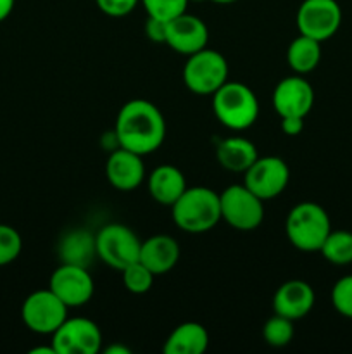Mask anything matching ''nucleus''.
<instances>
[{
  "label": "nucleus",
  "mask_w": 352,
  "mask_h": 354,
  "mask_svg": "<svg viewBox=\"0 0 352 354\" xmlns=\"http://www.w3.org/2000/svg\"><path fill=\"white\" fill-rule=\"evenodd\" d=\"M119 147L145 156L157 151L166 138V120L155 104L135 99L119 109L114 127Z\"/></svg>",
  "instance_id": "1"
},
{
  "label": "nucleus",
  "mask_w": 352,
  "mask_h": 354,
  "mask_svg": "<svg viewBox=\"0 0 352 354\" xmlns=\"http://www.w3.org/2000/svg\"><path fill=\"white\" fill-rule=\"evenodd\" d=\"M171 211L176 227L186 234H204L221 221L219 194L209 187H186Z\"/></svg>",
  "instance_id": "2"
},
{
  "label": "nucleus",
  "mask_w": 352,
  "mask_h": 354,
  "mask_svg": "<svg viewBox=\"0 0 352 354\" xmlns=\"http://www.w3.org/2000/svg\"><path fill=\"white\" fill-rule=\"evenodd\" d=\"M285 232L290 244L295 249L304 252H320L331 232V221L324 207L306 201L292 207L286 216Z\"/></svg>",
  "instance_id": "3"
},
{
  "label": "nucleus",
  "mask_w": 352,
  "mask_h": 354,
  "mask_svg": "<svg viewBox=\"0 0 352 354\" xmlns=\"http://www.w3.org/2000/svg\"><path fill=\"white\" fill-rule=\"evenodd\" d=\"M213 111L230 130H247L259 118V100L244 83L226 82L213 93Z\"/></svg>",
  "instance_id": "4"
},
{
  "label": "nucleus",
  "mask_w": 352,
  "mask_h": 354,
  "mask_svg": "<svg viewBox=\"0 0 352 354\" xmlns=\"http://www.w3.org/2000/svg\"><path fill=\"white\" fill-rule=\"evenodd\" d=\"M228 82V62L223 54L202 48L188 55L183 66V83L195 95H213Z\"/></svg>",
  "instance_id": "5"
},
{
  "label": "nucleus",
  "mask_w": 352,
  "mask_h": 354,
  "mask_svg": "<svg viewBox=\"0 0 352 354\" xmlns=\"http://www.w3.org/2000/svg\"><path fill=\"white\" fill-rule=\"evenodd\" d=\"M141 241L126 225L109 223L95 235L97 258L114 270L126 268L140 258Z\"/></svg>",
  "instance_id": "6"
},
{
  "label": "nucleus",
  "mask_w": 352,
  "mask_h": 354,
  "mask_svg": "<svg viewBox=\"0 0 352 354\" xmlns=\"http://www.w3.org/2000/svg\"><path fill=\"white\" fill-rule=\"evenodd\" d=\"M221 220L242 232L255 230L264 220V201L245 185H230L219 194Z\"/></svg>",
  "instance_id": "7"
},
{
  "label": "nucleus",
  "mask_w": 352,
  "mask_h": 354,
  "mask_svg": "<svg viewBox=\"0 0 352 354\" xmlns=\"http://www.w3.org/2000/svg\"><path fill=\"white\" fill-rule=\"evenodd\" d=\"M69 308L50 289L37 290L24 299L21 317L35 334L52 335L68 318Z\"/></svg>",
  "instance_id": "8"
},
{
  "label": "nucleus",
  "mask_w": 352,
  "mask_h": 354,
  "mask_svg": "<svg viewBox=\"0 0 352 354\" xmlns=\"http://www.w3.org/2000/svg\"><path fill=\"white\" fill-rule=\"evenodd\" d=\"M297 28L300 35L326 41L342 24V9L337 0H304L297 10Z\"/></svg>",
  "instance_id": "9"
},
{
  "label": "nucleus",
  "mask_w": 352,
  "mask_h": 354,
  "mask_svg": "<svg viewBox=\"0 0 352 354\" xmlns=\"http://www.w3.org/2000/svg\"><path fill=\"white\" fill-rule=\"evenodd\" d=\"M55 354H97L102 348V334L88 318H66L52 334Z\"/></svg>",
  "instance_id": "10"
},
{
  "label": "nucleus",
  "mask_w": 352,
  "mask_h": 354,
  "mask_svg": "<svg viewBox=\"0 0 352 354\" xmlns=\"http://www.w3.org/2000/svg\"><path fill=\"white\" fill-rule=\"evenodd\" d=\"M290 168L278 156L257 158L245 171L244 185L262 201L275 199L289 187Z\"/></svg>",
  "instance_id": "11"
},
{
  "label": "nucleus",
  "mask_w": 352,
  "mask_h": 354,
  "mask_svg": "<svg viewBox=\"0 0 352 354\" xmlns=\"http://www.w3.org/2000/svg\"><path fill=\"white\" fill-rule=\"evenodd\" d=\"M48 289L68 308H78L88 303L95 292V283L88 268L62 263L50 277Z\"/></svg>",
  "instance_id": "12"
},
{
  "label": "nucleus",
  "mask_w": 352,
  "mask_h": 354,
  "mask_svg": "<svg viewBox=\"0 0 352 354\" xmlns=\"http://www.w3.org/2000/svg\"><path fill=\"white\" fill-rule=\"evenodd\" d=\"M314 106V90L302 75L286 76L273 92V107L280 118H306Z\"/></svg>",
  "instance_id": "13"
},
{
  "label": "nucleus",
  "mask_w": 352,
  "mask_h": 354,
  "mask_svg": "<svg viewBox=\"0 0 352 354\" xmlns=\"http://www.w3.org/2000/svg\"><path fill=\"white\" fill-rule=\"evenodd\" d=\"M209 30L200 17L192 14H179L166 24V45L183 55H192L207 47Z\"/></svg>",
  "instance_id": "14"
},
{
  "label": "nucleus",
  "mask_w": 352,
  "mask_h": 354,
  "mask_svg": "<svg viewBox=\"0 0 352 354\" xmlns=\"http://www.w3.org/2000/svg\"><path fill=\"white\" fill-rule=\"evenodd\" d=\"M144 156L124 147H117L109 156L106 165V176L110 185L121 192H131L138 189L145 178Z\"/></svg>",
  "instance_id": "15"
},
{
  "label": "nucleus",
  "mask_w": 352,
  "mask_h": 354,
  "mask_svg": "<svg viewBox=\"0 0 352 354\" xmlns=\"http://www.w3.org/2000/svg\"><path fill=\"white\" fill-rule=\"evenodd\" d=\"M314 303H316L314 289L304 280H289L282 283L273 296L275 313L293 322L307 317L314 308Z\"/></svg>",
  "instance_id": "16"
},
{
  "label": "nucleus",
  "mask_w": 352,
  "mask_h": 354,
  "mask_svg": "<svg viewBox=\"0 0 352 354\" xmlns=\"http://www.w3.org/2000/svg\"><path fill=\"white\" fill-rule=\"evenodd\" d=\"M178 259L179 245L169 235H154V237L141 242L138 261L144 263L155 277L171 272Z\"/></svg>",
  "instance_id": "17"
},
{
  "label": "nucleus",
  "mask_w": 352,
  "mask_h": 354,
  "mask_svg": "<svg viewBox=\"0 0 352 354\" xmlns=\"http://www.w3.org/2000/svg\"><path fill=\"white\" fill-rule=\"evenodd\" d=\"M186 190L183 173L173 165L157 166L148 176V192L155 203L171 207Z\"/></svg>",
  "instance_id": "18"
},
{
  "label": "nucleus",
  "mask_w": 352,
  "mask_h": 354,
  "mask_svg": "<svg viewBox=\"0 0 352 354\" xmlns=\"http://www.w3.org/2000/svg\"><path fill=\"white\" fill-rule=\"evenodd\" d=\"M216 158L217 162L228 171L245 173L254 165L259 154L255 145L248 138L230 137L217 144Z\"/></svg>",
  "instance_id": "19"
},
{
  "label": "nucleus",
  "mask_w": 352,
  "mask_h": 354,
  "mask_svg": "<svg viewBox=\"0 0 352 354\" xmlns=\"http://www.w3.org/2000/svg\"><path fill=\"white\" fill-rule=\"evenodd\" d=\"M209 348V334L197 322H186L176 327L166 341V354H202Z\"/></svg>",
  "instance_id": "20"
},
{
  "label": "nucleus",
  "mask_w": 352,
  "mask_h": 354,
  "mask_svg": "<svg viewBox=\"0 0 352 354\" xmlns=\"http://www.w3.org/2000/svg\"><path fill=\"white\" fill-rule=\"evenodd\" d=\"M59 256H61L62 263L88 268L92 258L97 256L95 235H92L85 228L68 232L59 244Z\"/></svg>",
  "instance_id": "21"
},
{
  "label": "nucleus",
  "mask_w": 352,
  "mask_h": 354,
  "mask_svg": "<svg viewBox=\"0 0 352 354\" xmlns=\"http://www.w3.org/2000/svg\"><path fill=\"white\" fill-rule=\"evenodd\" d=\"M286 61L297 75L314 71L321 61V41L299 35L286 48Z\"/></svg>",
  "instance_id": "22"
},
{
  "label": "nucleus",
  "mask_w": 352,
  "mask_h": 354,
  "mask_svg": "<svg viewBox=\"0 0 352 354\" xmlns=\"http://www.w3.org/2000/svg\"><path fill=\"white\" fill-rule=\"evenodd\" d=\"M320 252L328 263L345 266L352 263V232L331 230L326 241L321 245Z\"/></svg>",
  "instance_id": "23"
},
{
  "label": "nucleus",
  "mask_w": 352,
  "mask_h": 354,
  "mask_svg": "<svg viewBox=\"0 0 352 354\" xmlns=\"http://www.w3.org/2000/svg\"><path fill=\"white\" fill-rule=\"evenodd\" d=\"M262 335H264V341L269 346L283 348V346L290 344L293 339V320L275 313V317H271L264 324Z\"/></svg>",
  "instance_id": "24"
},
{
  "label": "nucleus",
  "mask_w": 352,
  "mask_h": 354,
  "mask_svg": "<svg viewBox=\"0 0 352 354\" xmlns=\"http://www.w3.org/2000/svg\"><path fill=\"white\" fill-rule=\"evenodd\" d=\"M121 273H123L124 287H126L131 294L148 292L155 279L154 273L140 261H135L131 263V265H128L126 268L121 270Z\"/></svg>",
  "instance_id": "25"
},
{
  "label": "nucleus",
  "mask_w": 352,
  "mask_h": 354,
  "mask_svg": "<svg viewBox=\"0 0 352 354\" xmlns=\"http://www.w3.org/2000/svg\"><path fill=\"white\" fill-rule=\"evenodd\" d=\"M188 2L190 0H140L147 16L161 21H171L186 12Z\"/></svg>",
  "instance_id": "26"
},
{
  "label": "nucleus",
  "mask_w": 352,
  "mask_h": 354,
  "mask_svg": "<svg viewBox=\"0 0 352 354\" xmlns=\"http://www.w3.org/2000/svg\"><path fill=\"white\" fill-rule=\"evenodd\" d=\"M23 251V239L19 232L9 225L0 223V266L10 265Z\"/></svg>",
  "instance_id": "27"
},
{
  "label": "nucleus",
  "mask_w": 352,
  "mask_h": 354,
  "mask_svg": "<svg viewBox=\"0 0 352 354\" xmlns=\"http://www.w3.org/2000/svg\"><path fill=\"white\" fill-rule=\"evenodd\" d=\"M331 304L342 317L352 320V275L342 277L331 289Z\"/></svg>",
  "instance_id": "28"
},
{
  "label": "nucleus",
  "mask_w": 352,
  "mask_h": 354,
  "mask_svg": "<svg viewBox=\"0 0 352 354\" xmlns=\"http://www.w3.org/2000/svg\"><path fill=\"white\" fill-rule=\"evenodd\" d=\"M97 7L110 17H124L133 12L140 0H95Z\"/></svg>",
  "instance_id": "29"
},
{
  "label": "nucleus",
  "mask_w": 352,
  "mask_h": 354,
  "mask_svg": "<svg viewBox=\"0 0 352 354\" xmlns=\"http://www.w3.org/2000/svg\"><path fill=\"white\" fill-rule=\"evenodd\" d=\"M166 24H168V21L147 17V23H145V35H147L148 40L155 41V44H166Z\"/></svg>",
  "instance_id": "30"
},
{
  "label": "nucleus",
  "mask_w": 352,
  "mask_h": 354,
  "mask_svg": "<svg viewBox=\"0 0 352 354\" xmlns=\"http://www.w3.org/2000/svg\"><path fill=\"white\" fill-rule=\"evenodd\" d=\"M282 131L289 137H297L304 130V118H282Z\"/></svg>",
  "instance_id": "31"
},
{
  "label": "nucleus",
  "mask_w": 352,
  "mask_h": 354,
  "mask_svg": "<svg viewBox=\"0 0 352 354\" xmlns=\"http://www.w3.org/2000/svg\"><path fill=\"white\" fill-rule=\"evenodd\" d=\"M14 3H16V0H0V23L10 16V12L14 9Z\"/></svg>",
  "instance_id": "32"
},
{
  "label": "nucleus",
  "mask_w": 352,
  "mask_h": 354,
  "mask_svg": "<svg viewBox=\"0 0 352 354\" xmlns=\"http://www.w3.org/2000/svg\"><path fill=\"white\" fill-rule=\"evenodd\" d=\"M106 353L107 354H128V353H130V349H126V348H123V346L116 344V346H110V348H107Z\"/></svg>",
  "instance_id": "33"
},
{
  "label": "nucleus",
  "mask_w": 352,
  "mask_h": 354,
  "mask_svg": "<svg viewBox=\"0 0 352 354\" xmlns=\"http://www.w3.org/2000/svg\"><path fill=\"white\" fill-rule=\"evenodd\" d=\"M211 2H214V3H233V2H237V0H211Z\"/></svg>",
  "instance_id": "34"
},
{
  "label": "nucleus",
  "mask_w": 352,
  "mask_h": 354,
  "mask_svg": "<svg viewBox=\"0 0 352 354\" xmlns=\"http://www.w3.org/2000/svg\"><path fill=\"white\" fill-rule=\"evenodd\" d=\"M190 2H202V0H190Z\"/></svg>",
  "instance_id": "35"
}]
</instances>
